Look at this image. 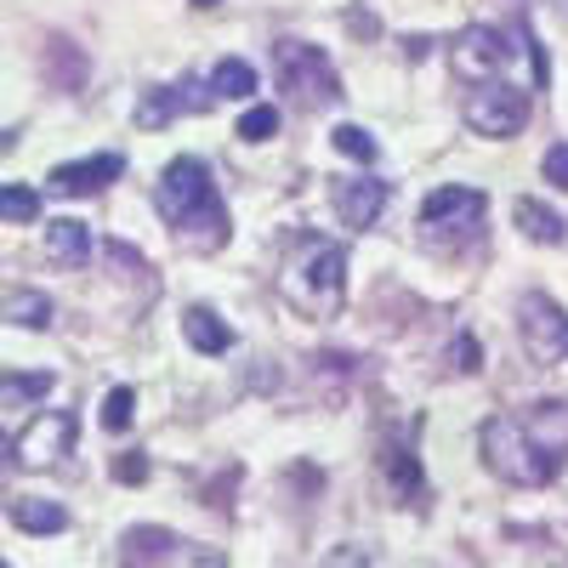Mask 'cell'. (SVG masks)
I'll list each match as a JSON object with an SVG mask.
<instances>
[{
    "label": "cell",
    "instance_id": "obj_1",
    "mask_svg": "<svg viewBox=\"0 0 568 568\" xmlns=\"http://www.w3.org/2000/svg\"><path fill=\"white\" fill-rule=\"evenodd\" d=\"M562 409H568V404H535L529 420H517V415H489L484 433H478L484 466L495 471L500 484L546 489L557 471H562V455H568V433H551V438H546V426H557Z\"/></svg>",
    "mask_w": 568,
    "mask_h": 568
},
{
    "label": "cell",
    "instance_id": "obj_2",
    "mask_svg": "<svg viewBox=\"0 0 568 568\" xmlns=\"http://www.w3.org/2000/svg\"><path fill=\"white\" fill-rule=\"evenodd\" d=\"M160 216L171 222L176 233V245L182 251H194V256H211L227 245V205L216 194V182L200 160H171L165 176H160V194H154Z\"/></svg>",
    "mask_w": 568,
    "mask_h": 568
},
{
    "label": "cell",
    "instance_id": "obj_3",
    "mask_svg": "<svg viewBox=\"0 0 568 568\" xmlns=\"http://www.w3.org/2000/svg\"><path fill=\"white\" fill-rule=\"evenodd\" d=\"M278 296L302 318H336L347 296V251L318 233H296L291 256L278 262Z\"/></svg>",
    "mask_w": 568,
    "mask_h": 568
},
{
    "label": "cell",
    "instance_id": "obj_4",
    "mask_svg": "<svg viewBox=\"0 0 568 568\" xmlns=\"http://www.w3.org/2000/svg\"><path fill=\"white\" fill-rule=\"evenodd\" d=\"M273 80L291 91V98L302 109H318V103H342L347 91H342V74L336 63H329L318 45L307 40H273Z\"/></svg>",
    "mask_w": 568,
    "mask_h": 568
},
{
    "label": "cell",
    "instance_id": "obj_5",
    "mask_svg": "<svg viewBox=\"0 0 568 568\" xmlns=\"http://www.w3.org/2000/svg\"><path fill=\"white\" fill-rule=\"evenodd\" d=\"M12 466L18 471H45V466H58L69 449H74V415L69 409H45L34 415L29 426H18L12 433Z\"/></svg>",
    "mask_w": 568,
    "mask_h": 568
},
{
    "label": "cell",
    "instance_id": "obj_6",
    "mask_svg": "<svg viewBox=\"0 0 568 568\" xmlns=\"http://www.w3.org/2000/svg\"><path fill=\"white\" fill-rule=\"evenodd\" d=\"M460 114H466V125L478 136L506 142V136H517L529 125V98L517 85H506V80H489V85H471V98H466Z\"/></svg>",
    "mask_w": 568,
    "mask_h": 568
},
{
    "label": "cell",
    "instance_id": "obj_7",
    "mask_svg": "<svg viewBox=\"0 0 568 568\" xmlns=\"http://www.w3.org/2000/svg\"><path fill=\"white\" fill-rule=\"evenodd\" d=\"M517 336H524V353L535 364H562L568 358V313L546 291H529L517 302Z\"/></svg>",
    "mask_w": 568,
    "mask_h": 568
},
{
    "label": "cell",
    "instance_id": "obj_8",
    "mask_svg": "<svg viewBox=\"0 0 568 568\" xmlns=\"http://www.w3.org/2000/svg\"><path fill=\"white\" fill-rule=\"evenodd\" d=\"M449 63H455V74H460L466 85H489V80H500V74H506L511 45H506V34H500V29L471 23V29H460V34H455Z\"/></svg>",
    "mask_w": 568,
    "mask_h": 568
},
{
    "label": "cell",
    "instance_id": "obj_9",
    "mask_svg": "<svg viewBox=\"0 0 568 568\" xmlns=\"http://www.w3.org/2000/svg\"><path fill=\"white\" fill-rule=\"evenodd\" d=\"M484 211H489V200L478 194V187H438V194H426V205H420V227H426V240H466L471 227L484 222Z\"/></svg>",
    "mask_w": 568,
    "mask_h": 568
},
{
    "label": "cell",
    "instance_id": "obj_10",
    "mask_svg": "<svg viewBox=\"0 0 568 568\" xmlns=\"http://www.w3.org/2000/svg\"><path fill=\"white\" fill-rule=\"evenodd\" d=\"M211 103H216V98H200L194 80L154 85V91H142V98H136V125H142V131H160V125H171L176 114H200V109H211Z\"/></svg>",
    "mask_w": 568,
    "mask_h": 568
},
{
    "label": "cell",
    "instance_id": "obj_11",
    "mask_svg": "<svg viewBox=\"0 0 568 568\" xmlns=\"http://www.w3.org/2000/svg\"><path fill=\"white\" fill-rule=\"evenodd\" d=\"M120 171H125L120 154H91V160L58 165L52 176H45V187H52V194H63V200H85V194H103V187H109Z\"/></svg>",
    "mask_w": 568,
    "mask_h": 568
},
{
    "label": "cell",
    "instance_id": "obj_12",
    "mask_svg": "<svg viewBox=\"0 0 568 568\" xmlns=\"http://www.w3.org/2000/svg\"><path fill=\"white\" fill-rule=\"evenodd\" d=\"M387 211V182H375V176H347L336 182V216L347 227H375Z\"/></svg>",
    "mask_w": 568,
    "mask_h": 568
},
{
    "label": "cell",
    "instance_id": "obj_13",
    "mask_svg": "<svg viewBox=\"0 0 568 568\" xmlns=\"http://www.w3.org/2000/svg\"><path fill=\"white\" fill-rule=\"evenodd\" d=\"M176 535L171 529H160V524H142V529H125L120 535V562L125 568H160V562H171L176 557Z\"/></svg>",
    "mask_w": 568,
    "mask_h": 568
},
{
    "label": "cell",
    "instance_id": "obj_14",
    "mask_svg": "<svg viewBox=\"0 0 568 568\" xmlns=\"http://www.w3.org/2000/svg\"><path fill=\"white\" fill-rule=\"evenodd\" d=\"M382 478H387V495L398 506H409L420 495V460H415V449H404L398 438H387L382 444Z\"/></svg>",
    "mask_w": 568,
    "mask_h": 568
},
{
    "label": "cell",
    "instance_id": "obj_15",
    "mask_svg": "<svg viewBox=\"0 0 568 568\" xmlns=\"http://www.w3.org/2000/svg\"><path fill=\"white\" fill-rule=\"evenodd\" d=\"M7 517H12L23 535H63L69 529V511L58 500H40V495H12L7 500Z\"/></svg>",
    "mask_w": 568,
    "mask_h": 568
},
{
    "label": "cell",
    "instance_id": "obj_16",
    "mask_svg": "<svg viewBox=\"0 0 568 568\" xmlns=\"http://www.w3.org/2000/svg\"><path fill=\"white\" fill-rule=\"evenodd\" d=\"M45 262L58 267H85L91 262V227L85 222H45Z\"/></svg>",
    "mask_w": 568,
    "mask_h": 568
},
{
    "label": "cell",
    "instance_id": "obj_17",
    "mask_svg": "<svg viewBox=\"0 0 568 568\" xmlns=\"http://www.w3.org/2000/svg\"><path fill=\"white\" fill-rule=\"evenodd\" d=\"M182 336H187V347L205 353V358H216V353L233 347V329H227L211 307H187V313H182Z\"/></svg>",
    "mask_w": 568,
    "mask_h": 568
},
{
    "label": "cell",
    "instance_id": "obj_18",
    "mask_svg": "<svg viewBox=\"0 0 568 568\" xmlns=\"http://www.w3.org/2000/svg\"><path fill=\"white\" fill-rule=\"evenodd\" d=\"M511 222L524 227V240H535V245H562V233H568L562 216L546 211L540 200H517V205H511Z\"/></svg>",
    "mask_w": 568,
    "mask_h": 568
},
{
    "label": "cell",
    "instance_id": "obj_19",
    "mask_svg": "<svg viewBox=\"0 0 568 568\" xmlns=\"http://www.w3.org/2000/svg\"><path fill=\"white\" fill-rule=\"evenodd\" d=\"M251 91H256V69L245 58H222L216 63V74H211V98L216 103H245Z\"/></svg>",
    "mask_w": 568,
    "mask_h": 568
},
{
    "label": "cell",
    "instance_id": "obj_20",
    "mask_svg": "<svg viewBox=\"0 0 568 568\" xmlns=\"http://www.w3.org/2000/svg\"><path fill=\"white\" fill-rule=\"evenodd\" d=\"M0 313H7L18 329H45L58 318L52 296H40V291H7V302H0Z\"/></svg>",
    "mask_w": 568,
    "mask_h": 568
},
{
    "label": "cell",
    "instance_id": "obj_21",
    "mask_svg": "<svg viewBox=\"0 0 568 568\" xmlns=\"http://www.w3.org/2000/svg\"><path fill=\"white\" fill-rule=\"evenodd\" d=\"M45 393H52V375H18V369H7V375H0V404H7V409H23L29 398H45Z\"/></svg>",
    "mask_w": 568,
    "mask_h": 568
},
{
    "label": "cell",
    "instance_id": "obj_22",
    "mask_svg": "<svg viewBox=\"0 0 568 568\" xmlns=\"http://www.w3.org/2000/svg\"><path fill=\"white\" fill-rule=\"evenodd\" d=\"M34 211H40L34 187H23V182H7V187H0V216H7V222H34Z\"/></svg>",
    "mask_w": 568,
    "mask_h": 568
},
{
    "label": "cell",
    "instance_id": "obj_23",
    "mask_svg": "<svg viewBox=\"0 0 568 568\" xmlns=\"http://www.w3.org/2000/svg\"><path fill=\"white\" fill-rule=\"evenodd\" d=\"M329 142H336V149H342L347 160H358V165H369V160H375V136H369L364 125H336V131H329Z\"/></svg>",
    "mask_w": 568,
    "mask_h": 568
},
{
    "label": "cell",
    "instance_id": "obj_24",
    "mask_svg": "<svg viewBox=\"0 0 568 568\" xmlns=\"http://www.w3.org/2000/svg\"><path fill=\"white\" fill-rule=\"evenodd\" d=\"M240 136H245V142H267V136H278V109H273V103H256V109H245V120H240Z\"/></svg>",
    "mask_w": 568,
    "mask_h": 568
},
{
    "label": "cell",
    "instance_id": "obj_25",
    "mask_svg": "<svg viewBox=\"0 0 568 568\" xmlns=\"http://www.w3.org/2000/svg\"><path fill=\"white\" fill-rule=\"evenodd\" d=\"M131 415H136V393H131V387H114V393L103 398V426H109V433H125Z\"/></svg>",
    "mask_w": 568,
    "mask_h": 568
},
{
    "label": "cell",
    "instance_id": "obj_26",
    "mask_svg": "<svg viewBox=\"0 0 568 568\" xmlns=\"http://www.w3.org/2000/svg\"><path fill=\"white\" fill-rule=\"evenodd\" d=\"M114 478H120V484H149V455H142V449H125V455L114 460Z\"/></svg>",
    "mask_w": 568,
    "mask_h": 568
},
{
    "label": "cell",
    "instance_id": "obj_27",
    "mask_svg": "<svg viewBox=\"0 0 568 568\" xmlns=\"http://www.w3.org/2000/svg\"><path fill=\"white\" fill-rule=\"evenodd\" d=\"M540 171H546V182H551V187H562V194H568V142H557V149H546Z\"/></svg>",
    "mask_w": 568,
    "mask_h": 568
},
{
    "label": "cell",
    "instance_id": "obj_28",
    "mask_svg": "<svg viewBox=\"0 0 568 568\" xmlns=\"http://www.w3.org/2000/svg\"><path fill=\"white\" fill-rule=\"evenodd\" d=\"M318 568H369V551H364V546H336Z\"/></svg>",
    "mask_w": 568,
    "mask_h": 568
},
{
    "label": "cell",
    "instance_id": "obj_29",
    "mask_svg": "<svg viewBox=\"0 0 568 568\" xmlns=\"http://www.w3.org/2000/svg\"><path fill=\"white\" fill-rule=\"evenodd\" d=\"M449 358H455V369H466V375H471V369H484V364H478V342H471V336H455Z\"/></svg>",
    "mask_w": 568,
    "mask_h": 568
},
{
    "label": "cell",
    "instance_id": "obj_30",
    "mask_svg": "<svg viewBox=\"0 0 568 568\" xmlns=\"http://www.w3.org/2000/svg\"><path fill=\"white\" fill-rule=\"evenodd\" d=\"M194 7H200V12H211V7H216V0H194Z\"/></svg>",
    "mask_w": 568,
    "mask_h": 568
}]
</instances>
